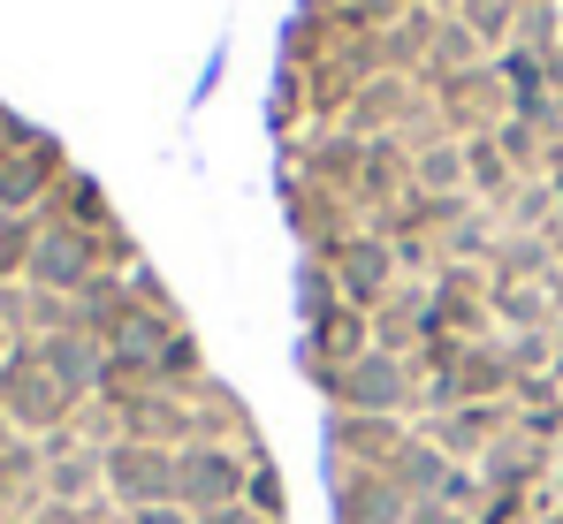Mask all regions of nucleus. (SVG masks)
Here are the masks:
<instances>
[{
  "mask_svg": "<svg viewBox=\"0 0 563 524\" xmlns=\"http://www.w3.org/2000/svg\"><path fill=\"white\" fill-rule=\"evenodd\" d=\"M380 175L305 297L343 524H563V114Z\"/></svg>",
  "mask_w": 563,
  "mask_h": 524,
  "instance_id": "obj_1",
  "label": "nucleus"
}]
</instances>
